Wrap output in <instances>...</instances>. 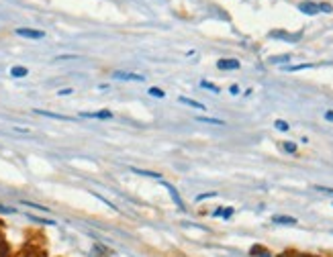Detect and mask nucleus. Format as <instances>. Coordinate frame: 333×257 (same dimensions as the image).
Returning a JSON list of instances; mask_svg holds the SVG:
<instances>
[{
  "instance_id": "obj_1",
  "label": "nucleus",
  "mask_w": 333,
  "mask_h": 257,
  "mask_svg": "<svg viewBox=\"0 0 333 257\" xmlns=\"http://www.w3.org/2000/svg\"><path fill=\"white\" fill-rule=\"evenodd\" d=\"M113 78L115 80H125V82H143L145 76L143 74H135V72H123V70H117L113 72Z\"/></svg>"
},
{
  "instance_id": "obj_2",
  "label": "nucleus",
  "mask_w": 333,
  "mask_h": 257,
  "mask_svg": "<svg viewBox=\"0 0 333 257\" xmlns=\"http://www.w3.org/2000/svg\"><path fill=\"white\" fill-rule=\"evenodd\" d=\"M14 33L18 37H25V39H43L45 33L43 31H37V29H27V27H20V29H14Z\"/></svg>"
},
{
  "instance_id": "obj_3",
  "label": "nucleus",
  "mask_w": 333,
  "mask_h": 257,
  "mask_svg": "<svg viewBox=\"0 0 333 257\" xmlns=\"http://www.w3.org/2000/svg\"><path fill=\"white\" fill-rule=\"evenodd\" d=\"M241 63L237 59H219L217 61V68L223 70V72H233V70H239Z\"/></svg>"
},
{
  "instance_id": "obj_4",
  "label": "nucleus",
  "mask_w": 333,
  "mask_h": 257,
  "mask_svg": "<svg viewBox=\"0 0 333 257\" xmlns=\"http://www.w3.org/2000/svg\"><path fill=\"white\" fill-rule=\"evenodd\" d=\"M82 119H100V121H108V119H113V113L102 109V111H96V113H80Z\"/></svg>"
},
{
  "instance_id": "obj_5",
  "label": "nucleus",
  "mask_w": 333,
  "mask_h": 257,
  "mask_svg": "<svg viewBox=\"0 0 333 257\" xmlns=\"http://www.w3.org/2000/svg\"><path fill=\"white\" fill-rule=\"evenodd\" d=\"M162 186H164V188L170 192V198L176 202V206H178L180 210H184V202H182V198H180V194H178V190H176L174 186H170L168 182H162Z\"/></svg>"
},
{
  "instance_id": "obj_6",
  "label": "nucleus",
  "mask_w": 333,
  "mask_h": 257,
  "mask_svg": "<svg viewBox=\"0 0 333 257\" xmlns=\"http://www.w3.org/2000/svg\"><path fill=\"white\" fill-rule=\"evenodd\" d=\"M178 102H182V104L190 106V109H196V111H207V106H205L203 102L192 100V98H186V96H180V98H178Z\"/></svg>"
},
{
  "instance_id": "obj_7",
  "label": "nucleus",
  "mask_w": 333,
  "mask_h": 257,
  "mask_svg": "<svg viewBox=\"0 0 333 257\" xmlns=\"http://www.w3.org/2000/svg\"><path fill=\"white\" fill-rule=\"evenodd\" d=\"M299 10L305 12V14H311V16H313V14L319 12V4H315V2H301V4H299Z\"/></svg>"
},
{
  "instance_id": "obj_8",
  "label": "nucleus",
  "mask_w": 333,
  "mask_h": 257,
  "mask_svg": "<svg viewBox=\"0 0 333 257\" xmlns=\"http://www.w3.org/2000/svg\"><path fill=\"white\" fill-rule=\"evenodd\" d=\"M272 223L274 225H297V219L286 217V214H276V217H272Z\"/></svg>"
},
{
  "instance_id": "obj_9",
  "label": "nucleus",
  "mask_w": 333,
  "mask_h": 257,
  "mask_svg": "<svg viewBox=\"0 0 333 257\" xmlns=\"http://www.w3.org/2000/svg\"><path fill=\"white\" fill-rule=\"evenodd\" d=\"M35 115L47 117V119H55V121H72V117H65V115H57V113H49V111H39V109H35Z\"/></svg>"
},
{
  "instance_id": "obj_10",
  "label": "nucleus",
  "mask_w": 333,
  "mask_h": 257,
  "mask_svg": "<svg viewBox=\"0 0 333 257\" xmlns=\"http://www.w3.org/2000/svg\"><path fill=\"white\" fill-rule=\"evenodd\" d=\"M270 37H274V39H284V41H299V39H301V33L291 35V33H282V31H272Z\"/></svg>"
},
{
  "instance_id": "obj_11",
  "label": "nucleus",
  "mask_w": 333,
  "mask_h": 257,
  "mask_svg": "<svg viewBox=\"0 0 333 257\" xmlns=\"http://www.w3.org/2000/svg\"><path fill=\"white\" fill-rule=\"evenodd\" d=\"M29 76V70L25 66H12L10 68V78H27Z\"/></svg>"
},
{
  "instance_id": "obj_12",
  "label": "nucleus",
  "mask_w": 333,
  "mask_h": 257,
  "mask_svg": "<svg viewBox=\"0 0 333 257\" xmlns=\"http://www.w3.org/2000/svg\"><path fill=\"white\" fill-rule=\"evenodd\" d=\"M133 174L137 176H145V178H153V180H160V174H155V171H147V169H139V167H131Z\"/></svg>"
},
{
  "instance_id": "obj_13",
  "label": "nucleus",
  "mask_w": 333,
  "mask_h": 257,
  "mask_svg": "<svg viewBox=\"0 0 333 257\" xmlns=\"http://www.w3.org/2000/svg\"><path fill=\"white\" fill-rule=\"evenodd\" d=\"M198 123H207V125H217V127H223L225 121H221V119H213V117H196Z\"/></svg>"
},
{
  "instance_id": "obj_14",
  "label": "nucleus",
  "mask_w": 333,
  "mask_h": 257,
  "mask_svg": "<svg viewBox=\"0 0 333 257\" xmlns=\"http://www.w3.org/2000/svg\"><path fill=\"white\" fill-rule=\"evenodd\" d=\"M27 219H29V221H33V223H37V225H45V227L55 225V221H49V219H39V217H35V214H27Z\"/></svg>"
},
{
  "instance_id": "obj_15",
  "label": "nucleus",
  "mask_w": 333,
  "mask_h": 257,
  "mask_svg": "<svg viewBox=\"0 0 333 257\" xmlns=\"http://www.w3.org/2000/svg\"><path fill=\"white\" fill-rule=\"evenodd\" d=\"M147 94H149L151 98H160V100L166 98V92H164L162 88H158V86H151V88L147 90Z\"/></svg>"
},
{
  "instance_id": "obj_16",
  "label": "nucleus",
  "mask_w": 333,
  "mask_h": 257,
  "mask_svg": "<svg viewBox=\"0 0 333 257\" xmlns=\"http://www.w3.org/2000/svg\"><path fill=\"white\" fill-rule=\"evenodd\" d=\"M313 68V63H301V66H286L284 70L286 72H301V70H311Z\"/></svg>"
},
{
  "instance_id": "obj_17",
  "label": "nucleus",
  "mask_w": 333,
  "mask_h": 257,
  "mask_svg": "<svg viewBox=\"0 0 333 257\" xmlns=\"http://www.w3.org/2000/svg\"><path fill=\"white\" fill-rule=\"evenodd\" d=\"M201 86H203L205 90H211V92H215V94H219V92H221V88H219L217 84H213V82H207V80H203V82H201Z\"/></svg>"
},
{
  "instance_id": "obj_18",
  "label": "nucleus",
  "mask_w": 333,
  "mask_h": 257,
  "mask_svg": "<svg viewBox=\"0 0 333 257\" xmlns=\"http://www.w3.org/2000/svg\"><path fill=\"white\" fill-rule=\"evenodd\" d=\"M23 206H29V208H35V210H41V212H49L51 208H47V206H41V204H35V202H29V200H23L20 202Z\"/></svg>"
},
{
  "instance_id": "obj_19",
  "label": "nucleus",
  "mask_w": 333,
  "mask_h": 257,
  "mask_svg": "<svg viewBox=\"0 0 333 257\" xmlns=\"http://www.w3.org/2000/svg\"><path fill=\"white\" fill-rule=\"evenodd\" d=\"M282 149L286 153H297V143L293 141H282Z\"/></svg>"
},
{
  "instance_id": "obj_20",
  "label": "nucleus",
  "mask_w": 333,
  "mask_h": 257,
  "mask_svg": "<svg viewBox=\"0 0 333 257\" xmlns=\"http://www.w3.org/2000/svg\"><path fill=\"white\" fill-rule=\"evenodd\" d=\"M268 61H270V63H282V61H291V53H284V55H272Z\"/></svg>"
},
{
  "instance_id": "obj_21",
  "label": "nucleus",
  "mask_w": 333,
  "mask_h": 257,
  "mask_svg": "<svg viewBox=\"0 0 333 257\" xmlns=\"http://www.w3.org/2000/svg\"><path fill=\"white\" fill-rule=\"evenodd\" d=\"M274 127L278 128V131H282V133H286V131H288V128H291V125H288L286 121H282V119H278V121L274 123Z\"/></svg>"
},
{
  "instance_id": "obj_22",
  "label": "nucleus",
  "mask_w": 333,
  "mask_h": 257,
  "mask_svg": "<svg viewBox=\"0 0 333 257\" xmlns=\"http://www.w3.org/2000/svg\"><path fill=\"white\" fill-rule=\"evenodd\" d=\"M233 208L231 206H227V208H221V214H219V217H223V219H231L233 217Z\"/></svg>"
},
{
  "instance_id": "obj_23",
  "label": "nucleus",
  "mask_w": 333,
  "mask_h": 257,
  "mask_svg": "<svg viewBox=\"0 0 333 257\" xmlns=\"http://www.w3.org/2000/svg\"><path fill=\"white\" fill-rule=\"evenodd\" d=\"M18 257H45L41 251H37V249H31V251H25L23 255H18Z\"/></svg>"
},
{
  "instance_id": "obj_24",
  "label": "nucleus",
  "mask_w": 333,
  "mask_h": 257,
  "mask_svg": "<svg viewBox=\"0 0 333 257\" xmlns=\"http://www.w3.org/2000/svg\"><path fill=\"white\" fill-rule=\"evenodd\" d=\"M0 214H16V208H12V206H4V204H0Z\"/></svg>"
},
{
  "instance_id": "obj_25",
  "label": "nucleus",
  "mask_w": 333,
  "mask_h": 257,
  "mask_svg": "<svg viewBox=\"0 0 333 257\" xmlns=\"http://www.w3.org/2000/svg\"><path fill=\"white\" fill-rule=\"evenodd\" d=\"M319 12H327V14H329V12H333V6H331L329 2H321V4H319Z\"/></svg>"
},
{
  "instance_id": "obj_26",
  "label": "nucleus",
  "mask_w": 333,
  "mask_h": 257,
  "mask_svg": "<svg viewBox=\"0 0 333 257\" xmlns=\"http://www.w3.org/2000/svg\"><path fill=\"white\" fill-rule=\"evenodd\" d=\"M217 196V192H207V194H201V196H196V200L201 202V200H207V198H215Z\"/></svg>"
},
{
  "instance_id": "obj_27",
  "label": "nucleus",
  "mask_w": 333,
  "mask_h": 257,
  "mask_svg": "<svg viewBox=\"0 0 333 257\" xmlns=\"http://www.w3.org/2000/svg\"><path fill=\"white\" fill-rule=\"evenodd\" d=\"M252 253H260V257H272L268 251H264L262 247H254V249H252Z\"/></svg>"
},
{
  "instance_id": "obj_28",
  "label": "nucleus",
  "mask_w": 333,
  "mask_h": 257,
  "mask_svg": "<svg viewBox=\"0 0 333 257\" xmlns=\"http://www.w3.org/2000/svg\"><path fill=\"white\" fill-rule=\"evenodd\" d=\"M278 257H311V255H305V253H282Z\"/></svg>"
},
{
  "instance_id": "obj_29",
  "label": "nucleus",
  "mask_w": 333,
  "mask_h": 257,
  "mask_svg": "<svg viewBox=\"0 0 333 257\" xmlns=\"http://www.w3.org/2000/svg\"><path fill=\"white\" fill-rule=\"evenodd\" d=\"M94 249H96V251H98V253H102V255H104V257H106V255H108V249H106V247H102V245H100V243H96V245H94Z\"/></svg>"
},
{
  "instance_id": "obj_30",
  "label": "nucleus",
  "mask_w": 333,
  "mask_h": 257,
  "mask_svg": "<svg viewBox=\"0 0 333 257\" xmlns=\"http://www.w3.org/2000/svg\"><path fill=\"white\" fill-rule=\"evenodd\" d=\"M0 245H4V223L0 221Z\"/></svg>"
},
{
  "instance_id": "obj_31",
  "label": "nucleus",
  "mask_w": 333,
  "mask_h": 257,
  "mask_svg": "<svg viewBox=\"0 0 333 257\" xmlns=\"http://www.w3.org/2000/svg\"><path fill=\"white\" fill-rule=\"evenodd\" d=\"M72 92H74V90H72V88H61V90H59V92H57V96H70V94H72Z\"/></svg>"
},
{
  "instance_id": "obj_32",
  "label": "nucleus",
  "mask_w": 333,
  "mask_h": 257,
  "mask_svg": "<svg viewBox=\"0 0 333 257\" xmlns=\"http://www.w3.org/2000/svg\"><path fill=\"white\" fill-rule=\"evenodd\" d=\"M319 192H325V194H331L333 196V188H325V186H317Z\"/></svg>"
},
{
  "instance_id": "obj_33",
  "label": "nucleus",
  "mask_w": 333,
  "mask_h": 257,
  "mask_svg": "<svg viewBox=\"0 0 333 257\" xmlns=\"http://www.w3.org/2000/svg\"><path fill=\"white\" fill-rule=\"evenodd\" d=\"M229 92H231L233 96H237V94H239V86H237V84H233L231 88H229Z\"/></svg>"
},
{
  "instance_id": "obj_34",
  "label": "nucleus",
  "mask_w": 333,
  "mask_h": 257,
  "mask_svg": "<svg viewBox=\"0 0 333 257\" xmlns=\"http://www.w3.org/2000/svg\"><path fill=\"white\" fill-rule=\"evenodd\" d=\"M323 117H325V121H329V123H333V111H327V113H325Z\"/></svg>"
}]
</instances>
